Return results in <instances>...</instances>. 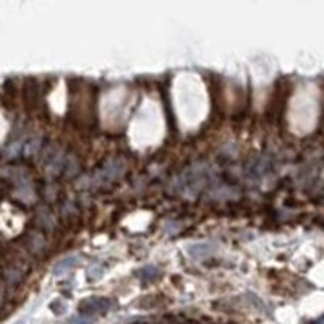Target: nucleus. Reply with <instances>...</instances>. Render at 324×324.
<instances>
[{"label":"nucleus","mask_w":324,"mask_h":324,"mask_svg":"<svg viewBox=\"0 0 324 324\" xmlns=\"http://www.w3.org/2000/svg\"><path fill=\"white\" fill-rule=\"evenodd\" d=\"M50 310H52L55 315H64V313L66 311V305L62 300H55L50 303Z\"/></svg>","instance_id":"nucleus-6"},{"label":"nucleus","mask_w":324,"mask_h":324,"mask_svg":"<svg viewBox=\"0 0 324 324\" xmlns=\"http://www.w3.org/2000/svg\"><path fill=\"white\" fill-rule=\"evenodd\" d=\"M76 264H78V256H66V258L60 259L59 263L54 266L52 274L57 276V277H60V276H64V274H66L68 271L73 269Z\"/></svg>","instance_id":"nucleus-2"},{"label":"nucleus","mask_w":324,"mask_h":324,"mask_svg":"<svg viewBox=\"0 0 324 324\" xmlns=\"http://www.w3.org/2000/svg\"><path fill=\"white\" fill-rule=\"evenodd\" d=\"M114 306V302L110 298L104 297H89L80 303L81 315H91V313H107Z\"/></svg>","instance_id":"nucleus-1"},{"label":"nucleus","mask_w":324,"mask_h":324,"mask_svg":"<svg viewBox=\"0 0 324 324\" xmlns=\"http://www.w3.org/2000/svg\"><path fill=\"white\" fill-rule=\"evenodd\" d=\"M94 321H96L94 316H91V315H81V313H80V315L70 318L68 324H92Z\"/></svg>","instance_id":"nucleus-5"},{"label":"nucleus","mask_w":324,"mask_h":324,"mask_svg":"<svg viewBox=\"0 0 324 324\" xmlns=\"http://www.w3.org/2000/svg\"><path fill=\"white\" fill-rule=\"evenodd\" d=\"M321 323V320H318V321H315V323H310V324H320Z\"/></svg>","instance_id":"nucleus-7"},{"label":"nucleus","mask_w":324,"mask_h":324,"mask_svg":"<svg viewBox=\"0 0 324 324\" xmlns=\"http://www.w3.org/2000/svg\"><path fill=\"white\" fill-rule=\"evenodd\" d=\"M17 324H24V321H20V323H17Z\"/></svg>","instance_id":"nucleus-8"},{"label":"nucleus","mask_w":324,"mask_h":324,"mask_svg":"<svg viewBox=\"0 0 324 324\" xmlns=\"http://www.w3.org/2000/svg\"><path fill=\"white\" fill-rule=\"evenodd\" d=\"M141 272V281H143V284H148V282H151V281H154L157 277V269L154 266H146V267H143V269L140 271Z\"/></svg>","instance_id":"nucleus-4"},{"label":"nucleus","mask_w":324,"mask_h":324,"mask_svg":"<svg viewBox=\"0 0 324 324\" xmlns=\"http://www.w3.org/2000/svg\"><path fill=\"white\" fill-rule=\"evenodd\" d=\"M213 248L208 245V243H203V245H193L188 248V253L193 256V258H204V256H208Z\"/></svg>","instance_id":"nucleus-3"}]
</instances>
